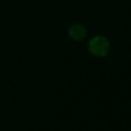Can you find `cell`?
Wrapping results in <instances>:
<instances>
[{
  "label": "cell",
  "mask_w": 131,
  "mask_h": 131,
  "mask_svg": "<svg viewBox=\"0 0 131 131\" xmlns=\"http://www.w3.org/2000/svg\"><path fill=\"white\" fill-rule=\"evenodd\" d=\"M90 51L96 57H104L109 51V41L104 36H95L89 42Z\"/></svg>",
  "instance_id": "1"
},
{
  "label": "cell",
  "mask_w": 131,
  "mask_h": 131,
  "mask_svg": "<svg viewBox=\"0 0 131 131\" xmlns=\"http://www.w3.org/2000/svg\"><path fill=\"white\" fill-rule=\"evenodd\" d=\"M70 35L75 39V40H81L85 36V28L81 25H75L70 28Z\"/></svg>",
  "instance_id": "2"
}]
</instances>
